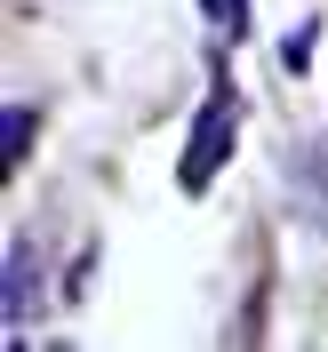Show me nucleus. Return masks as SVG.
<instances>
[{"label":"nucleus","instance_id":"39448f33","mask_svg":"<svg viewBox=\"0 0 328 352\" xmlns=\"http://www.w3.org/2000/svg\"><path fill=\"white\" fill-rule=\"evenodd\" d=\"M32 153V104H8V168H24Z\"/></svg>","mask_w":328,"mask_h":352},{"label":"nucleus","instance_id":"f03ea898","mask_svg":"<svg viewBox=\"0 0 328 352\" xmlns=\"http://www.w3.org/2000/svg\"><path fill=\"white\" fill-rule=\"evenodd\" d=\"M32 305H41V248H32V232H17L8 241V320H24Z\"/></svg>","mask_w":328,"mask_h":352},{"label":"nucleus","instance_id":"20e7f679","mask_svg":"<svg viewBox=\"0 0 328 352\" xmlns=\"http://www.w3.org/2000/svg\"><path fill=\"white\" fill-rule=\"evenodd\" d=\"M312 41H320V16H305V24L281 41V65H288V72H305V65H312Z\"/></svg>","mask_w":328,"mask_h":352},{"label":"nucleus","instance_id":"7ed1b4c3","mask_svg":"<svg viewBox=\"0 0 328 352\" xmlns=\"http://www.w3.org/2000/svg\"><path fill=\"white\" fill-rule=\"evenodd\" d=\"M200 16L217 24L224 41H241V32H248V0H200Z\"/></svg>","mask_w":328,"mask_h":352},{"label":"nucleus","instance_id":"f257e3e1","mask_svg":"<svg viewBox=\"0 0 328 352\" xmlns=\"http://www.w3.org/2000/svg\"><path fill=\"white\" fill-rule=\"evenodd\" d=\"M232 136H241V88L217 80L208 104H200V120H193V144H184V160H176V184H184V192H208L217 168H224V153H232Z\"/></svg>","mask_w":328,"mask_h":352}]
</instances>
